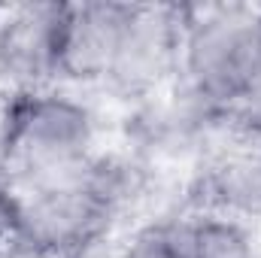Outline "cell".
Returning a JSON list of instances; mask_svg holds the SVG:
<instances>
[{
  "label": "cell",
  "instance_id": "cell-6",
  "mask_svg": "<svg viewBox=\"0 0 261 258\" xmlns=\"http://www.w3.org/2000/svg\"><path fill=\"white\" fill-rule=\"evenodd\" d=\"M228 125V116L213 110L195 97L179 82L173 88L158 91L155 97L143 100L137 119V140L140 149L149 155L164 158H186V155H206L219 140L216 134Z\"/></svg>",
  "mask_w": 261,
  "mask_h": 258
},
{
  "label": "cell",
  "instance_id": "cell-8",
  "mask_svg": "<svg viewBox=\"0 0 261 258\" xmlns=\"http://www.w3.org/2000/svg\"><path fill=\"white\" fill-rule=\"evenodd\" d=\"M130 15L134 3H70L58 82L103 85L119 55Z\"/></svg>",
  "mask_w": 261,
  "mask_h": 258
},
{
  "label": "cell",
  "instance_id": "cell-4",
  "mask_svg": "<svg viewBox=\"0 0 261 258\" xmlns=\"http://www.w3.org/2000/svg\"><path fill=\"white\" fill-rule=\"evenodd\" d=\"M186 15L189 9H179V6H137L134 3V15L125 28L119 55L103 85L140 104L164 91L179 76Z\"/></svg>",
  "mask_w": 261,
  "mask_h": 258
},
{
  "label": "cell",
  "instance_id": "cell-1",
  "mask_svg": "<svg viewBox=\"0 0 261 258\" xmlns=\"http://www.w3.org/2000/svg\"><path fill=\"white\" fill-rule=\"evenodd\" d=\"M97 152L73 173L18 186L0 234L28 258H70L91 246L125 213Z\"/></svg>",
  "mask_w": 261,
  "mask_h": 258
},
{
  "label": "cell",
  "instance_id": "cell-3",
  "mask_svg": "<svg viewBox=\"0 0 261 258\" xmlns=\"http://www.w3.org/2000/svg\"><path fill=\"white\" fill-rule=\"evenodd\" d=\"M252 6L189 9L176 82L219 113H231L252 82Z\"/></svg>",
  "mask_w": 261,
  "mask_h": 258
},
{
  "label": "cell",
  "instance_id": "cell-5",
  "mask_svg": "<svg viewBox=\"0 0 261 258\" xmlns=\"http://www.w3.org/2000/svg\"><path fill=\"white\" fill-rule=\"evenodd\" d=\"M70 3H24L0 12V76L18 88L58 82Z\"/></svg>",
  "mask_w": 261,
  "mask_h": 258
},
{
  "label": "cell",
  "instance_id": "cell-11",
  "mask_svg": "<svg viewBox=\"0 0 261 258\" xmlns=\"http://www.w3.org/2000/svg\"><path fill=\"white\" fill-rule=\"evenodd\" d=\"M15 189H18V183H15L9 164H6L3 155H0V222H3V216H6V210H9V200H12Z\"/></svg>",
  "mask_w": 261,
  "mask_h": 258
},
{
  "label": "cell",
  "instance_id": "cell-10",
  "mask_svg": "<svg viewBox=\"0 0 261 258\" xmlns=\"http://www.w3.org/2000/svg\"><path fill=\"white\" fill-rule=\"evenodd\" d=\"M195 258H261L243 222L225 216L195 219Z\"/></svg>",
  "mask_w": 261,
  "mask_h": 258
},
{
  "label": "cell",
  "instance_id": "cell-2",
  "mask_svg": "<svg viewBox=\"0 0 261 258\" xmlns=\"http://www.w3.org/2000/svg\"><path fill=\"white\" fill-rule=\"evenodd\" d=\"M94 110L64 88H18L0 107V155L18 186L79 170L97 149Z\"/></svg>",
  "mask_w": 261,
  "mask_h": 258
},
{
  "label": "cell",
  "instance_id": "cell-9",
  "mask_svg": "<svg viewBox=\"0 0 261 258\" xmlns=\"http://www.w3.org/2000/svg\"><path fill=\"white\" fill-rule=\"evenodd\" d=\"M119 258H195V219H161L134 231Z\"/></svg>",
  "mask_w": 261,
  "mask_h": 258
},
{
  "label": "cell",
  "instance_id": "cell-7",
  "mask_svg": "<svg viewBox=\"0 0 261 258\" xmlns=\"http://www.w3.org/2000/svg\"><path fill=\"white\" fill-rule=\"evenodd\" d=\"M200 197L213 216L261 219V137L228 128V137L203 155Z\"/></svg>",
  "mask_w": 261,
  "mask_h": 258
}]
</instances>
